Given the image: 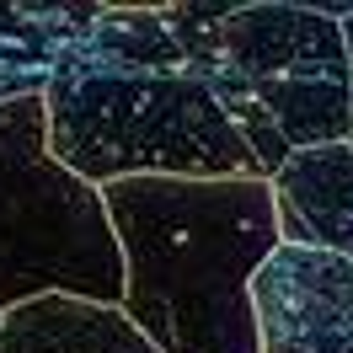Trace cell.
I'll return each mask as SVG.
<instances>
[{"label":"cell","instance_id":"1","mask_svg":"<svg viewBox=\"0 0 353 353\" xmlns=\"http://www.w3.org/2000/svg\"><path fill=\"white\" fill-rule=\"evenodd\" d=\"M43 108L54 161L91 188L129 176L268 182L161 6H102L48 81Z\"/></svg>","mask_w":353,"mask_h":353},{"label":"cell","instance_id":"2","mask_svg":"<svg viewBox=\"0 0 353 353\" xmlns=\"http://www.w3.org/2000/svg\"><path fill=\"white\" fill-rule=\"evenodd\" d=\"M123 252V316L155 353H257L252 279L284 246L257 176H129L102 188Z\"/></svg>","mask_w":353,"mask_h":353},{"label":"cell","instance_id":"3","mask_svg":"<svg viewBox=\"0 0 353 353\" xmlns=\"http://www.w3.org/2000/svg\"><path fill=\"white\" fill-rule=\"evenodd\" d=\"M193 54L199 81L241 129L257 172L273 182L294 150L353 134V75L343 22L300 0L161 6Z\"/></svg>","mask_w":353,"mask_h":353},{"label":"cell","instance_id":"4","mask_svg":"<svg viewBox=\"0 0 353 353\" xmlns=\"http://www.w3.org/2000/svg\"><path fill=\"white\" fill-rule=\"evenodd\" d=\"M43 294L123 305V252L102 188L54 161L48 108H0V310Z\"/></svg>","mask_w":353,"mask_h":353},{"label":"cell","instance_id":"5","mask_svg":"<svg viewBox=\"0 0 353 353\" xmlns=\"http://www.w3.org/2000/svg\"><path fill=\"white\" fill-rule=\"evenodd\" d=\"M257 353H353V257L279 246L252 279Z\"/></svg>","mask_w":353,"mask_h":353},{"label":"cell","instance_id":"6","mask_svg":"<svg viewBox=\"0 0 353 353\" xmlns=\"http://www.w3.org/2000/svg\"><path fill=\"white\" fill-rule=\"evenodd\" d=\"M268 188H273L284 246L353 257V145L348 139L294 150Z\"/></svg>","mask_w":353,"mask_h":353},{"label":"cell","instance_id":"7","mask_svg":"<svg viewBox=\"0 0 353 353\" xmlns=\"http://www.w3.org/2000/svg\"><path fill=\"white\" fill-rule=\"evenodd\" d=\"M97 17L91 0H0V108L43 97Z\"/></svg>","mask_w":353,"mask_h":353},{"label":"cell","instance_id":"8","mask_svg":"<svg viewBox=\"0 0 353 353\" xmlns=\"http://www.w3.org/2000/svg\"><path fill=\"white\" fill-rule=\"evenodd\" d=\"M0 353H155L123 305H91L70 294H43L6 310Z\"/></svg>","mask_w":353,"mask_h":353},{"label":"cell","instance_id":"9","mask_svg":"<svg viewBox=\"0 0 353 353\" xmlns=\"http://www.w3.org/2000/svg\"><path fill=\"white\" fill-rule=\"evenodd\" d=\"M343 43H348V75H353V17L343 22Z\"/></svg>","mask_w":353,"mask_h":353},{"label":"cell","instance_id":"10","mask_svg":"<svg viewBox=\"0 0 353 353\" xmlns=\"http://www.w3.org/2000/svg\"><path fill=\"white\" fill-rule=\"evenodd\" d=\"M0 327H6V310H0Z\"/></svg>","mask_w":353,"mask_h":353},{"label":"cell","instance_id":"11","mask_svg":"<svg viewBox=\"0 0 353 353\" xmlns=\"http://www.w3.org/2000/svg\"><path fill=\"white\" fill-rule=\"evenodd\" d=\"M348 145H353V134H348Z\"/></svg>","mask_w":353,"mask_h":353}]
</instances>
